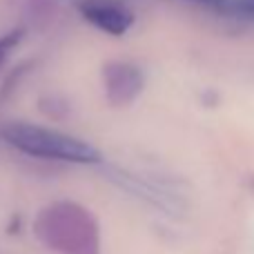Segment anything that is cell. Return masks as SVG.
Here are the masks:
<instances>
[{"label": "cell", "instance_id": "6da1fadb", "mask_svg": "<svg viewBox=\"0 0 254 254\" xmlns=\"http://www.w3.org/2000/svg\"><path fill=\"white\" fill-rule=\"evenodd\" d=\"M0 136L11 147L31 156L49 158V161L80 163V165H92L101 161V152L94 145L43 125L9 123L0 127Z\"/></svg>", "mask_w": 254, "mask_h": 254}, {"label": "cell", "instance_id": "7a4b0ae2", "mask_svg": "<svg viewBox=\"0 0 254 254\" xmlns=\"http://www.w3.org/2000/svg\"><path fill=\"white\" fill-rule=\"evenodd\" d=\"M36 232L45 246L63 254H98V228L76 203H58L38 216Z\"/></svg>", "mask_w": 254, "mask_h": 254}, {"label": "cell", "instance_id": "3957f363", "mask_svg": "<svg viewBox=\"0 0 254 254\" xmlns=\"http://www.w3.org/2000/svg\"><path fill=\"white\" fill-rule=\"evenodd\" d=\"M80 16L110 36H123L134 25V13L119 0H80Z\"/></svg>", "mask_w": 254, "mask_h": 254}, {"label": "cell", "instance_id": "277c9868", "mask_svg": "<svg viewBox=\"0 0 254 254\" xmlns=\"http://www.w3.org/2000/svg\"><path fill=\"white\" fill-rule=\"evenodd\" d=\"M105 85L110 101L116 105H123L136 98V94L143 89V74L136 67L116 63L105 69Z\"/></svg>", "mask_w": 254, "mask_h": 254}, {"label": "cell", "instance_id": "5b68a950", "mask_svg": "<svg viewBox=\"0 0 254 254\" xmlns=\"http://www.w3.org/2000/svg\"><path fill=\"white\" fill-rule=\"evenodd\" d=\"M230 16L254 22V0H232V4H230Z\"/></svg>", "mask_w": 254, "mask_h": 254}, {"label": "cell", "instance_id": "8992f818", "mask_svg": "<svg viewBox=\"0 0 254 254\" xmlns=\"http://www.w3.org/2000/svg\"><path fill=\"white\" fill-rule=\"evenodd\" d=\"M190 2L198 4L203 9H210L214 13H223V16H230V4L232 0H190Z\"/></svg>", "mask_w": 254, "mask_h": 254}, {"label": "cell", "instance_id": "52a82bcc", "mask_svg": "<svg viewBox=\"0 0 254 254\" xmlns=\"http://www.w3.org/2000/svg\"><path fill=\"white\" fill-rule=\"evenodd\" d=\"M4 56H7V43L0 40V67H2V63H4Z\"/></svg>", "mask_w": 254, "mask_h": 254}]
</instances>
